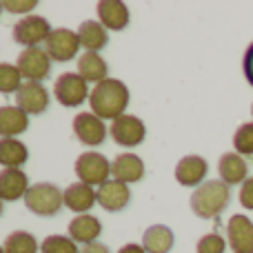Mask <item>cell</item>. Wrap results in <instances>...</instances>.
Listing matches in <instances>:
<instances>
[{"label":"cell","instance_id":"14","mask_svg":"<svg viewBox=\"0 0 253 253\" xmlns=\"http://www.w3.org/2000/svg\"><path fill=\"white\" fill-rule=\"evenodd\" d=\"M96 191H98V205H100L105 211H109V213L126 209V205H129V200H131L129 184L118 182V180H114V178L107 180V182L102 184V187H98Z\"/></svg>","mask_w":253,"mask_h":253},{"label":"cell","instance_id":"18","mask_svg":"<svg viewBox=\"0 0 253 253\" xmlns=\"http://www.w3.org/2000/svg\"><path fill=\"white\" fill-rule=\"evenodd\" d=\"M98 205V191L84 182H74L65 189V207L78 215L89 213V209Z\"/></svg>","mask_w":253,"mask_h":253},{"label":"cell","instance_id":"10","mask_svg":"<svg viewBox=\"0 0 253 253\" xmlns=\"http://www.w3.org/2000/svg\"><path fill=\"white\" fill-rule=\"evenodd\" d=\"M74 133L84 147H98L107 140L109 129L105 126V120H100L96 114L91 111H83L74 118Z\"/></svg>","mask_w":253,"mask_h":253},{"label":"cell","instance_id":"22","mask_svg":"<svg viewBox=\"0 0 253 253\" xmlns=\"http://www.w3.org/2000/svg\"><path fill=\"white\" fill-rule=\"evenodd\" d=\"M175 245V236L167 224H151L142 233V249L147 253H169Z\"/></svg>","mask_w":253,"mask_h":253},{"label":"cell","instance_id":"25","mask_svg":"<svg viewBox=\"0 0 253 253\" xmlns=\"http://www.w3.org/2000/svg\"><path fill=\"white\" fill-rule=\"evenodd\" d=\"M29 160V149L18 138H0V167L2 169H20Z\"/></svg>","mask_w":253,"mask_h":253},{"label":"cell","instance_id":"39","mask_svg":"<svg viewBox=\"0 0 253 253\" xmlns=\"http://www.w3.org/2000/svg\"><path fill=\"white\" fill-rule=\"evenodd\" d=\"M251 116H253V105H251Z\"/></svg>","mask_w":253,"mask_h":253},{"label":"cell","instance_id":"3","mask_svg":"<svg viewBox=\"0 0 253 253\" xmlns=\"http://www.w3.org/2000/svg\"><path fill=\"white\" fill-rule=\"evenodd\" d=\"M25 207L34 215L53 218L65 207V191L53 182H36L29 187L25 196Z\"/></svg>","mask_w":253,"mask_h":253},{"label":"cell","instance_id":"34","mask_svg":"<svg viewBox=\"0 0 253 253\" xmlns=\"http://www.w3.org/2000/svg\"><path fill=\"white\" fill-rule=\"evenodd\" d=\"M80 253H111L109 247L102 245V242H91V245H84Z\"/></svg>","mask_w":253,"mask_h":253},{"label":"cell","instance_id":"30","mask_svg":"<svg viewBox=\"0 0 253 253\" xmlns=\"http://www.w3.org/2000/svg\"><path fill=\"white\" fill-rule=\"evenodd\" d=\"M227 249V240H224L220 233H205V236L198 240L196 251L198 253H224Z\"/></svg>","mask_w":253,"mask_h":253},{"label":"cell","instance_id":"32","mask_svg":"<svg viewBox=\"0 0 253 253\" xmlns=\"http://www.w3.org/2000/svg\"><path fill=\"white\" fill-rule=\"evenodd\" d=\"M238 200H240V205L245 207V209L253 211V175L245 180V182L240 184V193H238Z\"/></svg>","mask_w":253,"mask_h":253},{"label":"cell","instance_id":"2","mask_svg":"<svg viewBox=\"0 0 253 253\" xmlns=\"http://www.w3.org/2000/svg\"><path fill=\"white\" fill-rule=\"evenodd\" d=\"M231 202V189L222 180H207L198 189H193L189 207L202 220H215Z\"/></svg>","mask_w":253,"mask_h":253},{"label":"cell","instance_id":"7","mask_svg":"<svg viewBox=\"0 0 253 253\" xmlns=\"http://www.w3.org/2000/svg\"><path fill=\"white\" fill-rule=\"evenodd\" d=\"M16 67L27 83H42L51 74V58L44 51V47L22 49L16 60Z\"/></svg>","mask_w":253,"mask_h":253},{"label":"cell","instance_id":"29","mask_svg":"<svg viewBox=\"0 0 253 253\" xmlns=\"http://www.w3.org/2000/svg\"><path fill=\"white\" fill-rule=\"evenodd\" d=\"M233 149L242 158L253 156V123H245L236 129V133H233Z\"/></svg>","mask_w":253,"mask_h":253},{"label":"cell","instance_id":"35","mask_svg":"<svg viewBox=\"0 0 253 253\" xmlns=\"http://www.w3.org/2000/svg\"><path fill=\"white\" fill-rule=\"evenodd\" d=\"M118 253H147V251H144L142 245H138V242H129V245L120 247Z\"/></svg>","mask_w":253,"mask_h":253},{"label":"cell","instance_id":"6","mask_svg":"<svg viewBox=\"0 0 253 253\" xmlns=\"http://www.w3.org/2000/svg\"><path fill=\"white\" fill-rule=\"evenodd\" d=\"M89 83L76 71H67L60 74L53 83V98L60 102L62 107H80L84 100H89Z\"/></svg>","mask_w":253,"mask_h":253},{"label":"cell","instance_id":"21","mask_svg":"<svg viewBox=\"0 0 253 253\" xmlns=\"http://www.w3.org/2000/svg\"><path fill=\"white\" fill-rule=\"evenodd\" d=\"M29 129V116L18 105L0 107V138H16Z\"/></svg>","mask_w":253,"mask_h":253},{"label":"cell","instance_id":"36","mask_svg":"<svg viewBox=\"0 0 253 253\" xmlns=\"http://www.w3.org/2000/svg\"><path fill=\"white\" fill-rule=\"evenodd\" d=\"M2 211H4V200L0 198V215H2Z\"/></svg>","mask_w":253,"mask_h":253},{"label":"cell","instance_id":"1","mask_svg":"<svg viewBox=\"0 0 253 253\" xmlns=\"http://www.w3.org/2000/svg\"><path fill=\"white\" fill-rule=\"evenodd\" d=\"M89 107H91V114H96L100 120L114 123L120 116H125L126 107H129V89L123 80L107 78L91 89Z\"/></svg>","mask_w":253,"mask_h":253},{"label":"cell","instance_id":"4","mask_svg":"<svg viewBox=\"0 0 253 253\" xmlns=\"http://www.w3.org/2000/svg\"><path fill=\"white\" fill-rule=\"evenodd\" d=\"M74 171L78 175V182L89 187H102L107 180H111V162L98 151H84L76 158Z\"/></svg>","mask_w":253,"mask_h":253},{"label":"cell","instance_id":"24","mask_svg":"<svg viewBox=\"0 0 253 253\" xmlns=\"http://www.w3.org/2000/svg\"><path fill=\"white\" fill-rule=\"evenodd\" d=\"M78 74L83 76L87 83H102V80L109 78V65L107 60L96 51H84L78 58Z\"/></svg>","mask_w":253,"mask_h":253},{"label":"cell","instance_id":"26","mask_svg":"<svg viewBox=\"0 0 253 253\" xmlns=\"http://www.w3.org/2000/svg\"><path fill=\"white\" fill-rule=\"evenodd\" d=\"M4 253H38V240L29 231H13L4 238Z\"/></svg>","mask_w":253,"mask_h":253},{"label":"cell","instance_id":"38","mask_svg":"<svg viewBox=\"0 0 253 253\" xmlns=\"http://www.w3.org/2000/svg\"><path fill=\"white\" fill-rule=\"evenodd\" d=\"M0 253H4V249H2V247H0Z\"/></svg>","mask_w":253,"mask_h":253},{"label":"cell","instance_id":"17","mask_svg":"<svg viewBox=\"0 0 253 253\" xmlns=\"http://www.w3.org/2000/svg\"><path fill=\"white\" fill-rule=\"evenodd\" d=\"M29 178L22 169H2L0 171V198L4 202H16L25 200L27 191H29Z\"/></svg>","mask_w":253,"mask_h":253},{"label":"cell","instance_id":"33","mask_svg":"<svg viewBox=\"0 0 253 253\" xmlns=\"http://www.w3.org/2000/svg\"><path fill=\"white\" fill-rule=\"evenodd\" d=\"M242 71H245V78L247 83L253 87V42L247 47L245 58H242Z\"/></svg>","mask_w":253,"mask_h":253},{"label":"cell","instance_id":"20","mask_svg":"<svg viewBox=\"0 0 253 253\" xmlns=\"http://www.w3.org/2000/svg\"><path fill=\"white\" fill-rule=\"evenodd\" d=\"M218 173L220 180L229 187L233 184H242L249 178V165L240 153H222L218 160Z\"/></svg>","mask_w":253,"mask_h":253},{"label":"cell","instance_id":"12","mask_svg":"<svg viewBox=\"0 0 253 253\" xmlns=\"http://www.w3.org/2000/svg\"><path fill=\"white\" fill-rule=\"evenodd\" d=\"M16 105L27 116H40L49 107V91L42 83H25L16 93Z\"/></svg>","mask_w":253,"mask_h":253},{"label":"cell","instance_id":"13","mask_svg":"<svg viewBox=\"0 0 253 253\" xmlns=\"http://www.w3.org/2000/svg\"><path fill=\"white\" fill-rule=\"evenodd\" d=\"M207 171H209V162L202 156H184L182 160L175 165V180L182 187H200L207 182Z\"/></svg>","mask_w":253,"mask_h":253},{"label":"cell","instance_id":"15","mask_svg":"<svg viewBox=\"0 0 253 253\" xmlns=\"http://www.w3.org/2000/svg\"><path fill=\"white\" fill-rule=\"evenodd\" d=\"M98 22L107 31H123L129 25V7L120 0H100L96 4Z\"/></svg>","mask_w":253,"mask_h":253},{"label":"cell","instance_id":"8","mask_svg":"<svg viewBox=\"0 0 253 253\" xmlns=\"http://www.w3.org/2000/svg\"><path fill=\"white\" fill-rule=\"evenodd\" d=\"M109 135L114 138V142L118 144V147L133 149L144 142V138H147V126H144V123L138 116L125 114V116H120L118 120L111 123Z\"/></svg>","mask_w":253,"mask_h":253},{"label":"cell","instance_id":"11","mask_svg":"<svg viewBox=\"0 0 253 253\" xmlns=\"http://www.w3.org/2000/svg\"><path fill=\"white\" fill-rule=\"evenodd\" d=\"M227 242L233 253H253V220L236 213L227 222Z\"/></svg>","mask_w":253,"mask_h":253},{"label":"cell","instance_id":"9","mask_svg":"<svg viewBox=\"0 0 253 253\" xmlns=\"http://www.w3.org/2000/svg\"><path fill=\"white\" fill-rule=\"evenodd\" d=\"M80 38L76 31L65 29V27H58L51 31V36L44 42V51L49 53L53 62H69L78 56L80 51Z\"/></svg>","mask_w":253,"mask_h":253},{"label":"cell","instance_id":"16","mask_svg":"<svg viewBox=\"0 0 253 253\" xmlns=\"http://www.w3.org/2000/svg\"><path fill=\"white\" fill-rule=\"evenodd\" d=\"M111 178L125 184L140 182L144 178V162L135 153H118L111 162Z\"/></svg>","mask_w":253,"mask_h":253},{"label":"cell","instance_id":"5","mask_svg":"<svg viewBox=\"0 0 253 253\" xmlns=\"http://www.w3.org/2000/svg\"><path fill=\"white\" fill-rule=\"evenodd\" d=\"M51 25L44 16H38V13H31V16H25L13 25V40L18 44H22L25 49L38 47V44H44L47 38L51 36Z\"/></svg>","mask_w":253,"mask_h":253},{"label":"cell","instance_id":"23","mask_svg":"<svg viewBox=\"0 0 253 253\" xmlns=\"http://www.w3.org/2000/svg\"><path fill=\"white\" fill-rule=\"evenodd\" d=\"M76 34H78L80 47H83L84 51H96L98 53L100 49L107 47V42H109V31H107L98 20L80 22V27H78Z\"/></svg>","mask_w":253,"mask_h":253},{"label":"cell","instance_id":"31","mask_svg":"<svg viewBox=\"0 0 253 253\" xmlns=\"http://www.w3.org/2000/svg\"><path fill=\"white\" fill-rule=\"evenodd\" d=\"M2 7L4 11L20 13L25 18V16H31V11L38 7V0H2Z\"/></svg>","mask_w":253,"mask_h":253},{"label":"cell","instance_id":"28","mask_svg":"<svg viewBox=\"0 0 253 253\" xmlns=\"http://www.w3.org/2000/svg\"><path fill=\"white\" fill-rule=\"evenodd\" d=\"M40 251L42 253H80L78 245L71 240L69 236H47L40 242Z\"/></svg>","mask_w":253,"mask_h":253},{"label":"cell","instance_id":"37","mask_svg":"<svg viewBox=\"0 0 253 253\" xmlns=\"http://www.w3.org/2000/svg\"><path fill=\"white\" fill-rule=\"evenodd\" d=\"M4 11V7H2V2H0V13H2Z\"/></svg>","mask_w":253,"mask_h":253},{"label":"cell","instance_id":"19","mask_svg":"<svg viewBox=\"0 0 253 253\" xmlns=\"http://www.w3.org/2000/svg\"><path fill=\"white\" fill-rule=\"evenodd\" d=\"M102 233V224L96 215L91 213H83L76 215L69 222V238L76 242V245H91V242H98Z\"/></svg>","mask_w":253,"mask_h":253},{"label":"cell","instance_id":"27","mask_svg":"<svg viewBox=\"0 0 253 253\" xmlns=\"http://www.w3.org/2000/svg\"><path fill=\"white\" fill-rule=\"evenodd\" d=\"M22 74L11 62H0V93H18L22 87Z\"/></svg>","mask_w":253,"mask_h":253}]
</instances>
